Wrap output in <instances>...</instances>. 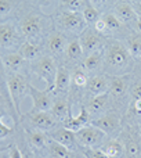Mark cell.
Masks as SVG:
<instances>
[{
	"instance_id": "cell-18",
	"label": "cell",
	"mask_w": 141,
	"mask_h": 158,
	"mask_svg": "<svg viewBox=\"0 0 141 158\" xmlns=\"http://www.w3.org/2000/svg\"><path fill=\"white\" fill-rule=\"evenodd\" d=\"M50 112L53 114V117L55 119H60V121L65 119L70 112L69 103L66 101V98H57V100L53 101V107L50 110Z\"/></svg>"
},
{
	"instance_id": "cell-1",
	"label": "cell",
	"mask_w": 141,
	"mask_h": 158,
	"mask_svg": "<svg viewBox=\"0 0 141 158\" xmlns=\"http://www.w3.org/2000/svg\"><path fill=\"white\" fill-rule=\"evenodd\" d=\"M131 56L129 53L127 47H125L122 43L118 42H112L105 50V67L108 71L114 72V74L122 75L123 69L130 67L131 63Z\"/></svg>"
},
{
	"instance_id": "cell-31",
	"label": "cell",
	"mask_w": 141,
	"mask_h": 158,
	"mask_svg": "<svg viewBox=\"0 0 141 158\" xmlns=\"http://www.w3.org/2000/svg\"><path fill=\"white\" fill-rule=\"evenodd\" d=\"M62 3L68 11L79 13V11H83V8L86 7V4L89 2L87 0H62Z\"/></svg>"
},
{
	"instance_id": "cell-37",
	"label": "cell",
	"mask_w": 141,
	"mask_h": 158,
	"mask_svg": "<svg viewBox=\"0 0 141 158\" xmlns=\"http://www.w3.org/2000/svg\"><path fill=\"white\" fill-rule=\"evenodd\" d=\"M94 31H95V32H98V33H103V32H105V31H107V24L104 22L103 18H100L94 24Z\"/></svg>"
},
{
	"instance_id": "cell-14",
	"label": "cell",
	"mask_w": 141,
	"mask_h": 158,
	"mask_svg": "<svg viewBox=\"0 0 141 158\" xmlns=\"http://www.w3.org/2000/svg\"><path fill=\"white\" fill-rule=\"evenodd\" d=\"M91 125H94L95 128L103 131L105 135H109V133H114L119 128V119L115 115H105V117L94 119L91 122Z\"/></svg>"
},
{
	"instance_id": "cell-8",
	"label": "cell",
	"mask_w": 141,
	"mask_h": 158,
	"mask_svg": "<svg viewBox=\"0 0 141 158\" xmlns=\"http://www.w3.org/2000/svg\"><path fill=\"white\" fill-rule=\"evenodd\" d=\"M79 42H80V46L83 49L84 54H90V53L95 52V50H100L101 46L100 35H98V32H95L93 29H84L80 33Z\"/></svg>"
},
{
	"instance_id": "cell-45",
	"label": "cell",
	"mask_w": 141,
	"mask_h": 158,
	"mask_svg": "<svg viewBox=\"0 0 141 158\" xmlns=\"http://www.w3.org/2000/svg\"><path fill=\"white\" fill-rule=\"evenodd\" d=\"M140 3H141V0H140Z\"/></svg>"
},
{
	"instance_id": "cell-2",
	"label": "cell",
	"mask_w": 141,
	"mask_h": 158,
	"mask_svg": "<svg viewBox=\"0 0 141 158\" xmlns=\"http://www.w3.org/2000/svg\"><path fill=\"white\" fill-rule=\"evenodd\" d=\"M57 65H55L54 60L49 56H43V57L38 58L33 64V72L38 75L43 82H46V85L49 86V89L54 87L55 77H57Z\"/></svg>"
},
{
	"instance_id": "cell-9",
	"label": "cell",
	"mask_w": 141,
	"mask_h": 158,
	"mask_svg": "<svg viewBox=\"0 0 141 158\" xmlns=\"http://www.w3.org/2000/svg\"><path fill=\"white\" fill-rule=\"evenodd\" d=\"M55 118L50 111H38L35 114L30 115V122L35 128L40 129V131H49V129L54 128L55 125Z\"/></svg>"
},
{
	"instance_id": "cell-22",
	"label": "cell",
	"mask_w": 141,
	"mask_h": 158,
	"mask_svg": "<svg viewBox=\"0 0 141 158\" xmlns=\"http://www.w3.org/2000/svg\"><path fill=\"white\" fill-rule=\"evenodd\" d=\"M108 96H109V93H104V94L94 96V97L91 98V101H90V104H89V108H87L90 115L100 114L101 111L105 110L107 104H108Z\"/></svg>"
},
{
	"instance_id": "cell-13",
	"label": "cell",
	"mask_w": 141,
	"mask_h": 158,
	"mask_svg": "<svg viewBox=\"0 0 141 158\" xmlns=\"http://www.w3.org/2000/svg\"><path fill=\"white\" fill-rule=\"evenodd\" d=\"M109 85H111V81H108L105 77H101V75H95V77L90 78L89 82H87L89 92L93 96L109 93Z\"/></svg>"
},
{
	"instance_id": "cell-21",
	"label": "cell",
	"mask_w": 141,
	"mask_h": 158,
	"mask_svg": "<svg viewBox=\"0 0 141 158\" xmlns=\"http://www.w3.org/2000/svg\"><path fill=\"white\" fill-rule=\"evenodd\" d=\"M103 61H104L103 50H95V52L86 56V58L83 60V65L87 71H95L103 64Z\"/></svg>"
},
{
	"instance_id": "cell-7",
	"label": "cell",
	"mask_w": 141,
	"mask_h": 158,
	"mask_svg": "<svg viewBox=\"0 0 141 158\" xmlns=\"http://www.w3.org/2000/svg\"><path fill=\"white\" fill-rule=\"evenodd\" d=\"M60 22L65 29H68L69 32H75V33H82L84 31V28H86V21H84L83 15L79 13H73V11L62 13Z\"/></svg>"
},
{
	"instance_id": "cell-43",
	"label": "cell",
	"mask_w": 141,
	"mask_h": 158,
	"mask_svg": "<svg viewBox=\"0 0 141 158\" xmlns=\"http://www.w3.org/2000/svg\"><path fill=\"white\" fill-rule=\"evenodd\" d=\"M137 28H139V31L141 32V19H139V21H137Z\"/></svg>"
},
{
	"instance_id": "cell-25",
	"label": "cell",
	"mask_w": 141,
	"mask_h": 158,
	"mask_svg": "<svg viewBox=\"0 0 141 158\" xmlns=\"http://www.w3.org/2000/svg\"><path fill=\"white\" fill-rule=\"evenodd\" d=\"M127 50L133 58H140L141 57V35L140 33H134L127 40Z\"/></svg>"
},
{
	"instance_id": "cell-38",
	"label": "cell",
	"mask_w": 141,
	"mask_h": 158,
	"mask_svg": "<svg viewBox=\"0 0 141 158\" xmlns=\"http://www.w3.org/2000/svg\"><path fill=\"white\" fill-rule=\"evenodd\" d=\"M10 158H22V154L17 146H13L10 148Z\"/></svg>"
},
{
	"instance_id": "cell-42",
	"label": "cell",
	"mask_w": 141,
	"mask_h": 158,
	"mask_svg": "<svg viewBox=\"0 0 141 158\" xmlns=\"http://www.w3.org/2000/svg\"><path fill=\"white\" fill-rule=\"evenodd\" d=\"M90 2H91V4L94 6H101V4H105L107 2H108V0H90Z\"/></svg>"
},
{
	"instance_id": "cell-36",
	"label": "cell",
	"mask_w": 141,
	"mask_h": 158,
	"mask_svg": "<svg viewBox=\"0 0 141 158\" xmlns=\"http://www.w3.org/2000/svg\"><path fill=\"white\" fill-rule=\"evenodd\" d=\"M126 150H127V154L130 157H134L137 156V153H139V148H137V144L134 142H129L127 146H126Z\"/></svg>"
},
{
	"instance_id": "cell-40",
	"label": "cell",
	"mask_w": 141,
	"mask_h": 158,
	"mask_svg": "<svg viewBox=\"0 0 141 158\" xmlns=\"http://www.w3.org/2000/svg\"><path fill=\"white\" fill-rule=\"evenodd\" d=\"M134 7V11H136V14H137V18L141 19V3H136V4L133 6Z\"/></svg>"
},
{
	"instance_id": "cell-15",
	"label": "cell",
	"mask_w": 141,
	"mask_h": 158,
	"mask_svg": "<svg viewBox=\"0 0 141 158\" xmlns=\"http://www.w3.org/2000/svg\"><path fill=\"white\" fill-rule=\"evenodd\" d=\"M72 82V75L69 74V71L65 67H58L57 69V77H55V82H54V87L53 89L55 92H66Z\"/></svg>"
},
{
	"instance_id": "cell-16",
	"label": "cell",
	"mask_w": 141,
	"mask_h": 158,
	"mask_svg": "<svg viewBox=\"0 0 141 158\" xmlns=\"http://www.w3.org/2000/svg\"><path fill=\"white\" fill-rule=\"evenodd\" d=\"M21 29H22V33L25 36H28V38L36 36L40 32V21H39L38 17L29 15L21 22Z\"/></svg>"
},
{
	"instance_id": "cell-20",
	"label": "cell",
	"mask_w": 141,
	"mask_h": 158,
	"mask_svg": "<svg viewBox=\"0 0 141 158\" xmlns=\"http://www.w3.org/2000/svg\"><path fill=\"white\" fill-rule=\"evenodd\" d=\"M47 46H49L50 52H53L54 54H60V53H62L64 50L68 47L66 46V38L62 35V33L55 32L49 38Z\"/></svg>"
},
{
	"instance_id": "cell-19",
	"label": "cell",
	"mask_w": 141,
	"mask_h": 158,
	"mask_svg": "<svg viewBox=\"0 0 141 158\" xmlns=\"http://www.w3.org/2000/svg\"><path fill=\"white\" fill-rule=\"evenodd\" d=\"M25 58L22 57L21 53H10V54H6L3 57V65L7 69L13 72H17L24 67Z\"/></svg>"
},
{
	"instance_id": "cell-30",
	"label": "cell",
	"mask_w": 141,
	"mask_h": 158,
	"mask_svg": "<svg viewBox=\"0 0 141 158\" xmlns=\"http://www.w3.org/2000/svg\"><path fill=\"white\" fill-rule=\"evenodd\" d=\"M103 19H104V22L107 24V29H109V31H118V29H120L122 25H123L122 21L115 15V13L105 14V15L103 17Z\"/></svg>"
},
{
	"instance_id": "cell-35",
	"label": "cell",
	"mask_w": 141,
	"mask_h": 158,
	"mask_svg": "<svg viewBox=\"0 0 141 158\" xmlns=\"http://www.w3.org/2000/svg\"><path fill=\"white\" fill-rule=\"evenodd\" d=\"M11 132H13V128L6 125V123L3 122V118H0V139H6Z\"/></svg>"
},
{
	"instance_id": "cell-34",
	"label": "cell",
	"mask_w": 141,
	"mask_h": 158,
	"mask_svg": "<svg viewBox=\"0 0 141 158\" xmlns=\"http://www.w3.org/2000/svg\"><path fill=\"white\" fill-rule=\"evenodd\" d=\"M13 6H14V0H0V17L10 13Z\"/></svg>"
},
{
	"instance_id": "cell-12",
	"label": "cell",
	"mask_w": 141,
	"mask_h": 158,
	"mask_svg": "<svg viewBox=\"0 0 141 158\" xmlns=\"http://www.w3.org/2000/svg\"><path fill=\"white\" fill-rule=\"evenodd\" d=\"M114 13H115V15L122 21V24H130V22L139 21L137 14H136V11H134V7L126 2L118 3V4L115 6Z\"/></svg>"
},
{
	"instance_id": "cell-6",
	"label": "cell",
	"mask_w": 141,
	"mask_h": 158,
	"mask_svg": "<svg viewBox=\"0 0 141 158\" xmlns=\"http://www.w3.org/2000/svg\"><path fill=\"white\" fill-rule=\"evenodd\" d=\"M90 123H91V117H90L89 110L82 107L79 115H76V117L69 112L68 117L64 119V128L69 129V131H72V132H78V131H80V129L89 126Z\"/></svg>"
},
{
	"instance_id": "cell-24",
	"label": "cell",
	"mask_w": 141,
	"mask_h": 158,
	"mask_svg": "<svg viewBox=\"0 0 141 158\" xmlns=\"http://www.w3.org/2000/svg\"><path fill=\"white\" fill-rule=\"evenodd\" d=\"M49 154L50 157L53 158H68L69 157V148H66L65 146L60 144L58 142H55V140L50 139L49 140Z\"/></svg>"
},
{
	"instance_id": "cell-17",
	"label": "cell",
	"mask_w": 141,
	"mask_h": 158,
	"mask_svg": "<svg viewBox=\"0 0 141 158\" xmlns=\"http://www.w3.org/2000/svg\"><path fill=\"white\" fill-rule=\"evenodd\" d=\"M129 89V77L127 75H118L114 77L109 85V93L114 96H122Z\"/></svg>"
},
{
	"instance_id": "cell-5",
	"label": "cell",
	"mask_w": 141,
	"mask_h": 158,
	"mask_svg": "<svg viewBox=\"0 0 141 158\" xmlns=\"http://www.w3.org/2000/svg\"><path fill=\"white\" fill-rule=\"evenodd\" d=\"M50 89L39 90L33 86H28V94L33 101V110L36 111H50L53 107V98L50 96Z\"/></svg>"
},
{
	"instance_id": "cell-3",
	"label": "cell",
	"mask_w": 141,
	"mask_h": 158,
	"mask_svg": "<svg viewBox=\"0 0 141 158\" xmlns=\"http://www.w3.org/2000/svg\"><path fill=\"white\" fill-rule=\"evenodd\" d=\"M75 136L79 144L86 148H98V146L103 144L104 139H105V133L98 128H95L94 125H89L75 132Z\"/></svg>"
},
{
	"instance_id": "cell-23",
	"label": "cell",
	"mask_w": 141,
	"mask_h": 158,
	"mask_svg": "<svg viewBox=\"0 0 141 158\" xmlns=\"http://www.w3.org/2000/svg\"><path fill=\"white\" fill-rule=\"evenodd\" d=\"M40 47L35 43H30V42H25L21 47V54L25 60L28 61H36L38 58H40Z\"/></svg>"
},
{
	"instance_id": "cell-33",
	"label": "cell",
	"mask_w": 141,
	"mask_h": 158,
	"mask_svg": "<svg viewBox=\"0 0 141 158\" xmlns=\"http://www.w3.org/2000/svg\"><path fill=\"white\" fill-rule=\"evenodd\" d=\"M86 157L87 158H109L101 148H87Z\"/></svg>"
},
{
	"instance_id": "cell-27",
	"label": "cell",
	"mask_w": 141,
	"mask_h": 158,
	"mask_svg": "<svg viewBox=\"0 0 141 158\" xmlns=\"http://www.w3.org/2000/svg\"><path fill=\"white\" fill-rule=\"evenodd\" d=\"M29 143L35 148H43L46 144H49V139L47 136L40 131H33L29 132Z\"/></svg>"
},
{
	"instance_id": "cell-29",
	"label": "cell",
	"mask_w": 141,
	"mask_h": 158,
	"mask_svg": "<svg viewBox=\"0 0 141 158\" xmlns=\"http://www.w3.org/2000/svg\"><path fill=\"white\" fill-rule=\"evenodd\" d=\"M66 54L70 60H80L82 56L84 54L83 49L80 46V42L79 40H72L70 43H68V47H66Z\"/></svg>"
},
{
	"instance_id": "cell-11",
	"label": "cell",
	"mask_w": 141,
	"mask_h": 158,
	"mask_svg": "<svg viewBox=\"0 0 141 158\" xmlns=\"http://www.w3.org/2000/svg\"><path fill=\"white\" fill-rule=\"evenodd\" d=\"M50 139H53V140H55V142H58L60 144L65 146L69 150H73L76 143H78L75 132L69 131V129H66V128H60V129H57V131H54L51 133Z\"/></svg>"
},
{
	"instance_id": "cell-10",
	"label": "cell",
	"mask_w": 141,
	"mask_h": 158,
	"mask_svg": "<svg viewBox=\"0 0 141 158\" xmlns=\"http://www.w3.org/2000/svg\"><path fill=\"white\" fill-rule=\"evenodd\" d=\"M18 40L15 28L11 24H0V47L2 49H11L15 46Z\"/></svg>"
},
{
	"instance_id": "cell-28",
	"label": "cell",
	"mask_w": 141,
	"mask_h": 158,
	"mask_svg": "<svg viewBox=\"0 0 141 158\" xmlns=\"http://www.w3.org/2000/svg\"><path fill=\"white\" fill-rule=\"evenodd\" d=\"M82 15H83L86 24H95V22L100 19V15H98V10L91 4V3H87L86 7L82 11Z\"/></svg>"
},
{
	"instance_id": "cell-26",
	"label": "cell",
	"mask_w": 141,
	"mask_h": 158,
	"mask_svg": "<svg viewBox=\"0 0 141 158\" xmlns=\"http://www.w3.org/2000/svg\"><path fill=\"white\" fill-rule=\"evenodd\" d=\"M101 150H103L104 153H105L109 158H115V157L122 156V153H123V146H122V143L118 142V140H111V142L107 143V144L104 146Z\"/></svg>"
},
{
	"instance_id": "cell-4",
	"label": "cell",
	"mask_w": 141,
	"mask_h": 158,
	"mask_svg": "<svg viewBox=\"0 0 141 158\" xmlns=\"http://www.w3.org/2000/svg\"><path fill=\"white\" fill-rule=\"evenodd\" d=\"M28 86L25 79L19 75H11L7 79V87L10 96L13 98L14 107H15V111L19 112V103H21V98L25 96V93H28Z\"/></svg>"
},
{
	"instance_id": "cell-41",
	"label": "cell",
	"mask_w": 141,
	"mask_h": 158,
	"mask_svg": "<svg viewBox=\"0 0 141 158\" xmlns=\"http://www.w3.org/2000/svg\"><path fill=\"white\" fill-rule=\"evenodd\" d=\"M134 110H136V112L141 114V100H136V101H134Z\"/></svg>"
},
{
	"instance_id": "cell-39",
	"label": "cell",
	"mask_w": 141,
	"mask_h": 158,
	"mask_svg": "<svg viewBox=\"0 0 141 158\" xmlns=\"http://www.w3.org/2000/svg\"><path fill=\"white\" fill-rule=\"evenodd\" d=\"M133 98H134V101H136V100H141V83H139V85H136V86H134V89H133Z\"/></svg>"
},
{
	"instance_id": "cell-44",
	"label": "cell",
	"mask_w": 141,
	"mask_h": 158,
	"mask_svg": "<svg viewBox=\"0 0 141 158\" xmlns=\"http://www.w3.org/2000/svg\"><path fill=\"white\" fill-rule=\"evenodd\" d=\"M140 60H141V57H140Z\"/></svg>"
},
{
	"instance_id": "cell-32",
	"label": "cell",
	"mask_w": 141,
	"mask_h": 158,
	"mask_svg": "<svg viewBox=\"0 0 141 158\" xmlns=\"http://www.w3.org/2000/svg\"><path fill=\"white\" fill-rule=\"evenodd\" d=\"M72 82L76 85V86L83 87V86H87L89 79H87L84 71H82V69H75V71H73V74H72Z\"/></svg>"
}]
</instances>
